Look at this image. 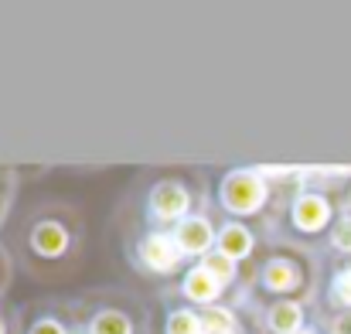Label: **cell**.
Masks as SVG:
<instances>
[{
    "label": "cell",
    "mask_w": 351,
    "mask_h": 334,
    "mask_svg": "<svg viewBox=\"0 0 351 334\" xmlns=\"http://www.w3.org/2000/svg\"><path fill=\"white\" fill-rule=\"evenodd\" d=\"M324 256H331L335 263H348L351 259V208L335 222L328 242H324Z\"/></svg>",
    "instance_id": "cell-16"
},
{
    "label": "cell",
    "mask_w": 351,
    "mask_h": 334,
    "mask_svg": "<svg viewBox=\"0 0 351 334\" xmlns=\"http://www.w3.org/2000/svg\"><path fill=\"white\" fill-rule=\"evenodd\" d=\"M212 205V178L202 167H157L133 178L119 215L123 222L171 232L195 212Z\"/></svg>",
    "instance_id": "cell-2"
},
{
    "label": "cell",
    "mask_w": 351,
    "mask_h": 334,
    "mask_svg": "<svg viewBox=\"0 0 351 334\" xmlns=\"http://www.w3.org/2000/svg\"><path fill=\"white\" fill-rule=\"evenodd\" d=\"M245 324V311L239 304H219L202 311V331L205 334H239Z\"/></svg>",
    "instance_id": "cell-15"
},
{
    "label": "cell",
    "mask_w": 351,
    "mask_h": 334,
    "mask_svg": "<svg viewBox=\"0 0 351 334\" xmlns=\"http://www.w3.org/2000/svg\"><path fill=\"white\" fill-rule=\"evenodd\" d=\"M117 225H119L123 259L140 280H147V283H154L160 290V287H167L171 280H178L188 270V259L174 246L171 232L147 228V225L136 222H123V219H117Z\"/></svg>",
    "instance_id": "cell-7"
},
{
    "label": "cell",
    "mask_w": 351,
    "mask_h": 334,
    "mask_svg": "<svg viewBox=\"0 0 351 334\" xmlns=\"http://www.w3.org/2000/svg\"><path fill=\"white\" fill-rule=\"evenodd\" d=\"M17 191H21V171L17 167H0V228L10 219Z\"/></svg>",
    "instance_id": "cell-17"
},
{
    "label": "cell",
    "mask_w": 351,
    "mask_h": 334,
    "mask_svg": "<svg viewBox=\"0 0 351 334\" xmlns=\"http://www.w3.org/2000/svg\"><path fill=\"white\" fill-rule=\"evenodd\" d=\"M348 208L351 198L345 195V171H300L273 239L324 252L331 228Z\"/></svg>",
    "instance_id": "cell-4"
},
{
    "label": "cell",
    "mask_w": 351,
    "mask_h": 334,
    "mask_svg": "<svg viewBox=\"0 0 351 334\" xmlns=\"http://www.w3.org/2000/svg\"><path fill=\"white\" fill-rule=\"evenodd\" d=\"M297 174L300 167H226L212 178V205L226 219L263 225L276 235L280 215L297 188Z\"/></svg>",
    "instance_id": "cell-3"
},
{
    "label": "cell",
    "mask_w": 351,
    "mask_h": 334,
    "mask_svg": "<svg viewBox=\"0 0 351 334\" xmlns=\"http://www.w3.org/2000/svg\"><path fill=\"white\" fill-rule=\"evenodd\" d=\"M0 334H21V304L0 300Z\"/></svg>",
    "instance_id": "cell-19"
},
{
    "label": "cell",
    "mask_w": 351,
    "mask_h": 334,
    "mask_svg": "<svg viewBox=\"0 0 351 334\" xmlns=\"http://www.w3.org/2000/svg\"><path fill=\"white\" fill-rule=\"evenodd\" d=\"M157 297H174V300H181V304H188L195 311H208V307H219V304H239L242 307V300H239V294H235L232 287H226L202 263H191L178 280H171L167 287H160Z\"/></svg>",
    "instance_id": "cell-9"
},
{
    "label": "cell",
    "mask_w": 351,
    "mask_h": 334,
    "mask_svg": "<svg viewBox=\"0 0 351 334\" xmlns=\"http://www.w3.org/2000/svg\"><path fill=\"white\" fill-rule=\"evenodd\" d=\"M297 334H331V324H328V318L321 314V307H317V314H314V321L304 328V331H297Z\"/></svg>",
    "instance_id": "cell-20"
},
{
    "label": "cell",
    "mask_w": 351,
    "mask_h": 334,
    "mask_svg": "<svg viewBox=\"0 0 351 334\" xmlns=\"http://www.w3.org/2000/svg\"><path fill=\"white\" fill-rule=\"evenodd\" d=\"M72 297H75L82 334H154V318L143 294L130 287L99 283Z\"/></svg>",
    "instance_id": "cell-6"
},
{
    "label": "cell",
    "mask_w": 351,
    "mask_h": 334,
    "mask_svg": "<svg viewBox=\"0 0 351 334\" xmlns=\"http://www.w3.org/2000/svg\"><path fill=\"white\" fill-rule=\"evenodd\" d=\"M242 311L252 318V324L263 334H297L314 321L317 304H307V300H245Z\"/></svg>",
    "instance_id": "cell-11"
},
{
    "label": "cell",
    "mask_w": 351,
    "mask_h": 334,
    "mask_svg": "<svg viewBox=\"0 0 351 334\" xmlns=\"http://www.w3.org/2000/svg\"><path fill=\"white\" fill-rule=\"evenodd\" d=\"M21 334H82L75 297H34L21 304Z\"/></svg>",
    "instance_id": "cell-10"
},
{
    "label": "cell",
    "mask_w": 351,
    "mask_h": 334,
    "mask_svg": "<svg viewBox=\"0 0 351 334\" xmlns=\"http://www.w3.org/2000/svg\"><path fill=\"white\" fill-rule=\"evenodd\" d=\"M14 276H17V259H14L10 246L0 239V300H7V294L14 287Z\"/></svg>",
    "instance_id": "cell-18"
},
{
    "label": "cell",
    "mask_w": 351,
    "mask_h": 334,
    "mask_svg": "<svg viewBox=\"0 0 351 334\" xmlns=\"http://www.w3.org/2000/svg\"><path fill=\"white\" fill-rule=\"evenodd\" d=\"M269 246H273V235H269L263 225L239 222V219L219 215V252H226L235 266L245 273V290H249V280H252L256 266L266 259ZM245 300H249V297H245Z\"/></svg>",
    "instance_id": "cell-8"
},
{
    "label": "cell",
    "mask_w": 351,
    "mask_h": 334,
    "mask_svg": "<svg viewBox=\"0 0 351 334\" xmlns=\"http://www.w3.org/2000/svg\"><path fill=\"white\" fill-rule=\"evenodd\" d=\"M239 334H263V331H259V328L252 324V318L245 314V324H242V331H239Z\"/></svg>",
    "instance_id": "cell-21"
},
{
    "label": "cell",
    "mask_w": 351,
    "mask_h": 334,
    "mask_svg": "<svg viewBox=\"0 0 351 334\" xmlns=\"http://www.w3.org/2000/svg\"><path fill=\"white\" fill-rule=\"evenodd\" d=\"M34 283L55 287L72 280L89 256V219L72 198L31 202L3 239Z\"/></svg>",
    "instance_id": "cell-1"
},
{
    "label": "cell",
    "mask_w": 351,
    "mask_h": 334,
    "mask_svg": "<svg viewBox=\"0 0 351 334\" xmlns=\"http://www.w3.org/2000/svg\"><path fill=\"white\" fill-rule=\"evenodd\" d=\"M328 266L321 249L293 246V242H273L266 259L256 266L249 280V300H321Z\"/></svg>",
    "instance_id": "cell-5"
},
{
    "label": "cell",
    "mask_w": 351,
    "mask_h": 334,
    "mask_svg": "<svg viewBox=\"0 0 351 334\" xmlns=\"http://www.w3.org/2000/svg\"><path fill=\"white\" fill-rule=\"evenodd\" d=\"M171 235H174V246L181 249V256L188 259V266L205 259L208 252L219 249V208L205 205L202 212L184 219L178 228H171Z\"/></svg>",
    "instance_id": "cell-12"
},
{
    "label": "cell",
    "mask_w": 351,
    "mask_h": 334,
    "mask_svg": "<svg viewBox=\"0 0 351 334\" xmlns=\"http://www.w3.org/2000/svg\"><path fill=\"white\" fill-rule=\"evenodd\" d=\"M157 300H160L157 334H205L202 331V311H195L174 297H157Z\"/></svg>",
    "instance_id": "cell-14"
},
{
    "label": "cell",
    "mask_w": 351,
    "mask_h": 334,
    "mask_svg": "<svg viewBox=\"0 0 351 334\" xmlns=\"http://www.w3.org/2000/svg\"><path fill=\"white\" fill-rule=\"evenodd\" d=\"M317 307L328 318H351V259L348 263H331L328 266V276H324Z\"/></svg>",
    "instance_id": "cell-13"
}]
</instances>
